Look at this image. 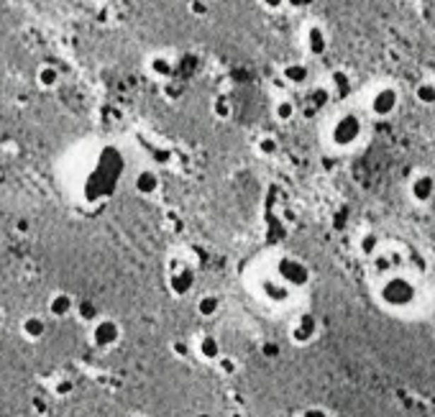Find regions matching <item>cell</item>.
Masks as SVG:
<instances>
[{
  "label": "cell",
  "mask_w": 435,
  "mask_h": 417,
  "mask_svg": "<svg viewBox=\"0 0 435 417\" xmlns=\"http://www.w3.org/2000/svg\"><path fill=\"white\" fill-rule=\"evenodd\" d=\"M74 312H77V317L87 325H93L100 320V307H98V303H93V300H82V303H77Z\"/></svg>",
  "instance_id": "obj_17"
},
{
  "label": "cell",
  "mask_w": 435,
  "mask_h": 417,
  "mask_svg": "<svg viewBox=\"0 0 435 417\" xmlns=\"http://www.w3.org/2000/svg\"><path fill=\"white\" fill-rule=\"evenodd\" d=\"M134 187H136V192H139V195L151 197V195H156V192H159L161 180H159V175H156L154 169H141L139 175H136V180H134Z\"/></svg>",
  "instance_id": "obj_11"
},
{
  "label": "cell",
  "mask_w": 435,
  "mask_h": 417,
  "mask_svg": "<svg viewBox=\"0 0 435 417\" xmlns=\"http://www.w3.org/2000/svg\"><path fill=\"white\" fill-rule=\"evenodd\" d=\"M308 100L313 102V108H325L330 100H333V90L330 88H323V85H318V88H313L310 90V95H308Z\"/></svg>",
  "instance_id": "obj_21"
},
{
  "label": "cell",
  "mask_w": 435,
  "mask_h": 417,
  "mask_svg": "<svg viewBox=\"0 0 435 417\" xmlns=\"http://www.w3.org/2000/svg\"><path fill=\"white\" fill-rule=\"evenodd\" d=\"M21 333H23V338L36 343V341H41V338L47 336V320L41 315H26L23 323H21Z\"/></svg>",
  "instance_id": "obj_14"
},
{
  "label": "cell",
  "mask_w": 435,
  "mask_h": 417,
  "mask_svg": "<svg viewBox=\"0 0 435 417\" xmlns=\"http://www.w3.org/2000/svg\"><path fill=\"white\" fill-rule=\"evenodd\" d=\"M190 13H192L195 18H205V16L210 13L208 0H190Z\"/></svg>",
  "instance_id": "obj_27"
},
{
  "label": "cell",
  "mask_w": 435,
  "mask_h": 417,
  "mask_svg": "<svg viewBox=\"0 0 435 417\" xmlns=\"http://www.w3.org/2000/svg\"><path fill=\"white\" fill-rule=\"evenodd\" d=\"M379 300L387 307H395V310L410 307L417 300V287L412 279H407V276L402 274L387 276L382 282V287H379Z\"/></svg>",
  "instance_id": "obj_1"
},
{
  "label": "cell",
  "mask_w": 435,
  "mask_h": 417,
  "mask_svg": "<svg viewBox=\"0 0 435 417\" xmlns=\"http://www.w3.org/2000/svg\"><path fill=\"white\" fill-rule=\"evenodd\" d=\"M284 3H287V0H261V6L269 8V11H279Z\"/></svg>",
  "instance_id": "obj_34"
},
{
  "label": "cell",
  "mask_w": 435,
  "mask_h": 417,
  "mask_svg": "<svg viewBox=\"0 0 435 417\" xmlns=\"http://www.w3.org/2000/svg\"><path fill=\"white\" fill-rule=\"evenodd\" d=\"M172 351H174V353H177L180 358H187V356H190V346H187V343H182V341H174Z\"/></svg>",
  "instance_id": "obj_29"
},
{
  "label": "cell",
  "mask_w": 435,
  "mask_h": 417,
  "mask_svg": "<svg viewBox=\"0 0 435 417\" xmlns=\"http://www.w3.org/2000/svg\"><path fill=\"white\" fill-rule=\"evenodd\" d=\"M49 315L57 317V320H62V317H67L74 312V307H77V303H74V297L69 295V292H54L52 297H49Z\"/></svg>",
  "instance_id": "obj_10"
},
{
  "label": "cell",
  "mask_w": 435,
  "mask_h": 417,
  "mask_svg": "<svg viewBox=\"0 0 435 417\" xmlns=\"http://www.w3.org/2000/svg\"><path fill=\"white\" fill-rule=\"evenodd\" d=\"M200 356L208 358V361H218L221 358V343L213 336H205L200 341Z\"/></svg>",
  "instance_id": "obj_23"
},
{
  "label": "cell",
  "mask_w": 435,
  "mask_h": 417,
  "mask_svg": "<svg viewBox=\"0 0 435 417\" xmlns=\"http://www.w3.org/2000/svg\"><path fill=\"white\" fill-rule=\"evenodd\" d=\"M36 80H39L41 88H47V90L57 88V85H59V69L54 67V64H44V67L39 69V74H36Z\"/></svg>",
  "instance_id": "obj_20"
},
{
  "label": "cell",
  "mask_w": 435,
  "mask_h": 417,
  "mask_svg": "<svg viewBox=\"0 0 435 417\" xmlns=\"http://www.w3.org/2000/svg\"><path fill=\"white\" fill-rule=\"evenodd\" d=\"M297 115V102L289 100V98H284V100H277L274 102V118L279 123H289L292 118Z\"/></svg>",
  "instance_id": "obj_19"
},
{
  "label": "cell",
  "mask_w": 435,
  "mask_h": 417,
  "mask_svg": "<svg viewBox=\"0 0 435 417\" xmlns=\"http://www.w3.org/2000/svg\"><path fill=\"white\" fill-rule=\"evenodd\" d=\"M233 417H243V415H233Z\"/></svg>",
  "instance_id": "obj_38"
},
{
  "label": "cell",
  "mask_w": 435,
  "mask_h": 417,
  "mask_svg": "<svg viewBox=\"0 0 435 417\" xmlns=\"http://www.w3.org/2000/svg\"><path fill=\"white\" fill-rule=\"evenodd\" d=\"M313 3H315V0H287V6L295 8V11H308Z\"/></svg>",
  "instance_id": "obj_30"
},
{
  "label": "cell",
  "mask_w": 435,
  "mask_h": 417,
  "mask_svg": "<svg viewBox=\"0 0 435 417\" xmlns=\"http://www.w3.org/2000/svg\"><path fill=\"white\" fill-rule=\"evenodd\" d=\"M213 115L218 121H231L233 118V100L228 95H218L213 100Z\"/></svg>",
  "instance_id": "obj_18"
},
{
  "label": "cell",
  "mask_w": 435,
  "mask_h": 417,
  "mask_svg": "<svg viewBox=\"0 0 435 417\" xmlns=\"http://www.w3.org/2000/svg\"><path fill=\"white\" fill-rule=\"evenodd\" d=\"M302 417H330L328 410H323V407H308V410L302 412Z\"/></svg>",
  "instance_id": "obj_31"
},
{
  "label": "cell",
  "mask_w": 435,
  "mask_h": 417,
  "mask_svg": "<svg viewBox=\"0 0 435 417\" xmlns=\"http://www.w3.org/2000/svg\"><path fill=\"white\" fill-rule=\"evenodd\" d=\"M72 392H74V384L69 382V379H62V382L54 384V394H57V397H67Z\"/></svg>",
  "instance_id": "obj_28"
},
{
  "label": "cell",
  "mask_w": 435,
  "mask_h": 417,
  "mask_svg": "<svg viewBox=\"0 0 435 417\" xmlns=\"http://www.w3.org/2000/svg\"><path fill=\"white\" fill-rule=\"evenodd\" d=\"M261 292H264L269 303H287L289 295H292V287L282 282L279 276H274V279H264L261 282Z\"/></svg>",
  "instance_id": "obj_12"
},
{
  "label": "cell",
  "mask_w": 435,
  "mask_h": 417,
  "mask_svg": "<svg viewBox=\"0 0 435 417\" xmlns=\"http://www.w3.org/2000/svg\"><path fill=\"white\" fill-rule=\"evenodd\" d=\"M397 108H400V93L392 85L374 90V95L369 98V113L374 118H389L392 113H397Z\"/></svg>",
  "instance_id": "obj_5"
},
{
  "label": "cell",
  "mask_w": 435,
  "mask_h": 417,
  "mask_svg": "<svg viewBox=\"0 0 435 417\" xmlns=\"http://www.w3.org/2000/svg\"><path fill=\"white\" fill-rule=\"evenodd\" d=\"M328 47H330L328 31L323 26H318V23L308 26V31H305V49L310 52V57H323L328 52Z\"/></svg>",
  "instance_id": "obj_7"
},
{
  "label": "cell",
  "mask_w": 435,
  "mask_h": 417,
  "mask_svg": "<svg viewBox=\"0 0 435 417\" xmlns=\"http://www.w3.org/2000/svg\"><path fill=\"white\" fill-rule=\"evenodd\" d=\"M415 98L422 105H433L435 102V82H420L415 88Z\"/></svg>",
  "instance_id": "obj_25"
},
{
  "label": "cell",
  "mask_w": 435,
  "mask_h": 417,
  "mask_svg": "<svg viewBox=\"0 0 435 417\" xmlns=\"http://www.w3.org/2000/svg\"><path fill=\"white\" fill-rule=\"evenodd\" d=\"M261 351H264V356H269V358H277V356H279V346H277V343H267Z\"/></svg>",
  "instance_id": "obj_33"
},
{
  "label": "cell",
  "mask_w": 435,
  "mask_h": 417,
  "mask_svg": "<svg viewBox=\"0 0 435 417\" xmlns=\"http://www.w3.org/2000/svg\"><path fill=\"white\" fill-rule=\"evenodd\" d=\"M136 417H146V415H136Z\"/></svg>",
  "instance_id": "obj_37"
},
{
  "label": "cell",
  "mask_w": 435,
  "mask_h": 417,
  "mask_svg": "<svg viewBox=\"0 0 435 417\" xmlns=\"http://www.w3.org/2000/svg\"><path fill=\"white\" fill-rule=\"evenodd\" d=\"M315 333H318V320H315L313 315H300V320H297V323L292 325V330H289V336H292V341H295L297 346L310 343L315 338Z\"/></svg>",
  "instance_id": "obj_9"
},
{
  "label": "cell",
  "mask_w": 435,
  "mask_h": 417,
  "mask_svg": "<svg viewBox=\"0 0 435 417\" xmlns=\"http://www.w3.org/2000/svg\"><path fill=\"white\" fill-rule=\"evenodd\" d=\"M277 276L284 284H289L292 290H300V287L310 284V266L297 256H282L277 262Z\"/></svg>",
  "instance_id": "obj_3"
},
{
  "label": "cell",
  "mask_w": 435,
  "mask_h": 417,
  "mask_svg": "<svg viewBox=\"0 0 435 417\" xmlns=\"http://www.w3.org/2000/svg\"><path fill=\"white\" fill-rule=\"evenodd\" d=\"M197 417H210V415H197Z\"/></svg>",
  "instance_id": "obj_36"
},
{
  "label": "cell",
  "mask_w": 435,
  "mask_h": 417,
  "mask_svg": "<svg viewBox=\"0 0 435 417\" xmlns=\"http://www.w3.org/2000/svg\"><path fill=\"white\" fill-rule=\"evenodd\" d=\"M218 310H221V300L215 295H205L197 300V312H200L202 317H213Z\"/></svg>",
  "instance_id": "obj_24"
},
{
  "label": "cell",
  "mask_w": 435,
  "mask_h": 417,
  "mask_svg": "<svg viewBox=\"0 0 435 417\" xmlns=\"http://www.w3.org/2000/svg\"><path fill=\"white\" fill-rule=\"evenodd\" d=\"M259 154L261 156H277V151H279V141H277L274 136H261L259 139Z\"/></svg>",
  "instance_id": "obj_26"
},
{
  "label": "cell",
  "mask_w": 435,
  "mask_h": 417,
  "mask_svg": "<svg viewBox=\"0 0 435 417\" xmlns=\"http://www.w3.org/2000/svg\"><path fill=\"white\" fill-rule=\"evenodd\" d=\"M379 236H376L374 230H366L361 238H359V251H361L364 256H376L379 254Z\"/></svg>",
  "instance_id": "obj_22"
},
{
  "label": "cell",
  "mask_w": 435,
  "mask_h": 417,
  "mask_svg": "<svg viewBox=\"0 0 435 417\" xmlns=\"http://www.w3.org/2000/svg\"><path fill=\"white\" fill-rule=\"evenodd\" d=\"M3 323H6V312H3V307H0V328H3Z\"/></svg>",
  "instance_id": "obj_35"
},
{
  "label": "cell",
  "mask_w": 435,
  "mask_h": 417,
  "mask_svg": "<svg viewBox=\"0 0 435 417\" xmlns=\"http://www.w3.org/2000/svg\"><path fill=\"white\" fill-rule=\"evenodd\" d=\"M435 197V177L433 175H417L410 182V200L417 205H428Z\"/></svg>",
  "instance_id": "obj_6"
},
{
  "label": "cell",
  "mask_w": 435,
  "mask_h": 417,
  "mask_svg": "<svg viewBox=\"0 0 435 417\" xmlns=\"http://www.w3.org/2000/svg\"><path fill=\"white\" fill-rule=\"evenodd\" d=\"M364 136V121L359 118L356 113H343L338 115L333 121V126H330V143H333L335 148H351L359 143V139Z\"/></svg>",
  "instance_id": "obj_2"
},
{
  "label": "cell",
  "mask_w": 435,
  "mask_h": 417,
  "mask_svg": "<svg viewBox=\"0 0 435 417\" xmlns=\"http://www.w3.org/2000/svg\"><path fill=\"white\" fill-rule=\"evenodd\" d=\"M149 72L154 74V77H159V80H172L174 72H177V64H174L169 57L156 54L149 59Z\"/></svg>",
  "instance_id": "obj_15"
},
{
  "label": "cell",
  "mask_w": 435,
  "mask_h": 417,
  "mask_svg": "<svg viewBox=\"0 0 435 417\" xmlns=\"http://www.w3.org/2000/svg\"><path fill=\"white\" fill-rule=\"evenodd\" d=\"M330 90H333V98L346 100L351 95V74L346 69H333L330 72Z\"/></svg>",
  "instance_id": "obj_16"
},
{
  "label": "cell",
  "mask_w": 435,
  "mask_h": 417,
  "mask_svg": "<svg viewBox=\"0 0 435 417\" xmlns=\"http://www.w3.org/2000/svg\"><path fill=\"white\" fill-rule=\"evenodd\" d=\"M192 287H195L192 266H177V269L169 274V290H172V295L185 297V295H190Z\"/></svg>",
  "instance_id": "obj_8"
},
{
  "label": "cell",
  "mask_w": 435,
  "mask_h": 417,
  "mask_svg": "<svg viewBox=\"0 0 435 417\" xmlns=\"http://www.w3.org/2000/svg\"><path fill=\"white\" fill-rule=\"evenodd\" d=\"M221 361V371H226V374H233L236 371V361L233 358H218Z\"/></svg>",
  "instance_id": "obj_32"
},
{
  "label": "cell",
  "mask_w": 435,
  "mask_h": 417,
  "mask_svg": "<svg viewBox=\"0 0 435 417\" xmlns=\"http://www.w3.org/2000/svg\"><path fill=\"white\" fill-rule=\"evenodd\" d=\"M282 80L289 82V85H295V88H302V85H308L310 82V67L308 64H302V61H289L287 67L282 69Z\"/></svg>",
  "instance_id": "obj_13"
},
{
  "label": "cell",
  "mask_w": 435,
  "mask_h": 417,
  "mask_svg": "<svg viewBox=\"0 0 435 417\" xmlns=\"http://www.w3.org/2000/svg\"><path fill=\"white\" fill-rule=\"evenodd\" d=\"M123 330L121 325H118V320H113V317H100L98 323H93V328H90V341H93L95 348H113L118 341H121Z\"/></svg>",
  "instance_id": "obj_4"
}]
</instances>
